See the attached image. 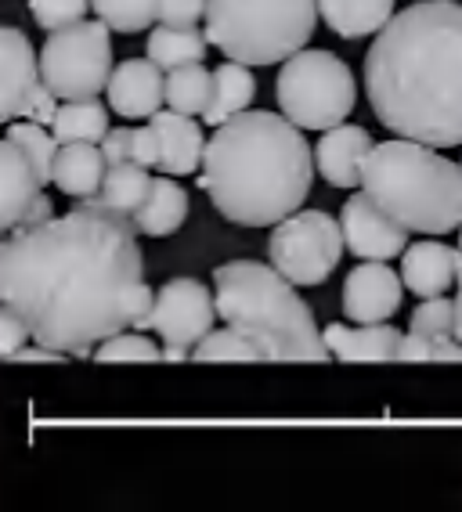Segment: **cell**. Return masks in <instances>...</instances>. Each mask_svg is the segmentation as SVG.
I'll use <instances>...</instances> for the list:
<instances>
[{
	"instance_id": "6da1fadb",
	"label": "cell",
	"mask_w": 462,
	"mask_h": 512,
	"mask_svg": "<svg viewBox=\"0 0 462 512\" xmlns=\"http://www.w3.org/2000/svg\"><path fill=\"white\" fill-rule=\"evenodd\" d=\"M134 220L102 202L76 199L65 217L22 224L0 242V300L33 332V343L94 357L130 329V289L145 282Z\"/></svg>"
},
{
	"instance_id": "7a4b0ae2",
	"label": "cell",
	"mask_w": 462,
	"mask_h": 512,
	"mask_svg": "<svg viewBox=\"0 0 462 512\" xmlns=\"http://www.w3.org/2000/svg\"><path fill=\"white\" fill-rule=\"evenodd\" d=\"M365 91L390 134L462 145V4L419 0L398 11L365 51Z\"/></svg>"
},
{
	"instance_id": "3957f363",
	"label": "cell",
	"mask_w": 462,
	"mask_h": 512,
	"mask_svg": "<svg viewBox=\"0 0 462 512\" xmlns=\"http://www.w3.org/2000/svg\"><path fill=\"white\" fill-rule=\"evenodd\" d=\"M315 148L282 112H239L213 130L203 188L213 210L239 228H275L311 195Z\"/></svg>"
},
{
	"instance_id": "277c9868",
	"label": "cell",
	"mask_w": 462,
	"mask_h": 512,
	"mask_svg": "<svg viewBox=\"0 0 462 512\" xmlns=\"http://www.w3.org/2000/svg\"><path fill=\"white\" fill-rule=\"evenodd\" d=\"M217 314L250 336L264 361H329L333 350L318 332L315 314L275 264L228 260L213 271Z\"/></svg>"
},
{
	"instance_id": "5b68a950",
	"label": "cell",
	"mask_w": 462,
	"mask_h": 512,
	"mask_svg": "<svg viewBox=\"0 0 462 512\" xmlns=\"http://www.w3.org/2000/svg\"><path fill=\"white\" fill-rule=\"evenodd\" d=\"M361 188L419 235H448L462 228V166L434 145L394 138L372 148Z\"/></svg>"
},
{
	"instance_id": "8992f818",
	"label": "cell",
	"mask_w": 462,
	"mask_h": 512,
	"mask_svg": "<svg viewBox=\"0 0 462 512\" xmlns=\"http://www.w3.org/2000/svg\"><path fill=\"white\" fill-rule=\"evenodd\" d=\"M318 15V0H210L206 37L231 62L278 65L304 51Z\"/></svg>"
},
{
	"instance_id": "52a82bcc",
	"label": "cell",
	"mask_w": 462,
	"mask_h": 512,
	"mask_svg": "<svg viewBox=\"0 0 462 512\" xmlns=\"http://www.w3.org/2000/svg\"><path fill=\"white\" fill-rule=\"evenodd\" d=\"M282 116L304 130H329L347 123L358 105V87L340 55L333 51H296L282 62L275 80Z\"/></svg>"
},
{
	"instance_id": "ba28073f",
	"label": "cell",
	"mask_w": 462,
	"mask_h": 512,
	"mask_svg": "<svg viewBox=\"0 0 462 512\" xmlns=\"http://www.w3.org/2000/svg\"><path fill=\"white\" fill-rule=\"evenodd\" d=\"M112 29L102 19L76 22L58 33L40 51V76L62 101L98 98L112 76Z\"/></svg>"
},
{
	"instance_id": "9c48e42d",
	"label": "cell",
	"mask_w": 462,
	"mask_h": 512,
	"mask_svg": "<svg viewBox=\"0 0 462 512\" xmlns=\"http://www.w3.org/2000/svg\"><path fill=\"white\" fill-rule=\"evenodd\" d=\"M347 246L343 224L322 210H296L275 224L268 238L271 264L293 285H322L336 271Z\"/></svg>"
},
{
	"instance_id": "30bf717a",
	"label": "cell",
	"mask_w": 462,
	"mask_h": 512,
	"mask_svg": "<svg viewBox=\"0 0 462 512\" xmlns=\"http://www.w3.org/2000/svg\"><path fill=\"white\" fill-rule=\"evenodd\" d=\"M213 318H217V296H210V289L203 282L170 278L156 293L152 332H159L163 343L195 350V343H203L213 332Z\"/></svg>"
},
{
	"instance_id": "8fae6325",
	"label": "cell",
	"mask_w": 462,
	"mask_h": 512,
	"mask_svg": "<svg viewBox=\"0 0 462 512\" xmlns=\"http://www.w3.org/2000/svg\"><path fill=\"white\" fill-rule=\"evenodd\" d=\"M340 224L347 249L361 260H394L408 249V228L398 217H390L365 188L343 202Z\"/></svg>"
},
{
	"instance_id": "7c38bea8",
	"label": "cell",
	"mask_w": 462,
	"mask_h": 512,
	"mask_svg": "<svg viewBox=\"0 0 462 512\" xmlns=\"http://www.w3.org/2000/svg\"><path fill=\"white\" fill-rule=\"evenodd\" d=\"M401 293H405V278L390 271L387 260H369L354 267L343 282V314L354 325L390 321L401 311Z\"/></svg>"
},
{
	"instance_id": "4fadbf2b",
	"label": "cell",
	"mask_w": 462,
	"mask_h": 512,
	"mask_svg": "<svg viewBox=\"0 0 462 512\" xmlns=\"http://www.w3.org/2000/svg\"><path fill=\"white\" fill-rule=\"evenodd\" d=\"M109 109L123 119H152L167 105V69H159L152 58H127L112 69L105 87Z\"/></svg>"
},
{
	"instance_id": "5bb4252c",
	"label": "cell",
	"mask_w": 462,
	"mask_h": 512,
	"mask_svg": "<svg viewBox=\"0 0 462 512\" xmlns=\"http://www.w3.org/2000/svg\"><path fill=\"white\" fill-rule=\"evenodd\" d=\"M0 65H4V87H0V116L4 123L26 116L29 98L44 83L40 76V55L15 26L0 29Z\"/></svg>"
},
{
	"instance_id": "9a60e30c",
	"label": "cell",
	"mask_w": 462,
	"mask_h": 512,
	"mask_svg": "<svg viewBox=\"0 0 462 512\" xmlns=\"http://www.w3.org/2000/svg\"><path fill=\"white\" fill-rule=\"evenodd\" d=\"M372 148H376V141H372V134L365 127L340 123V127L322 130L315 148L318 174L333 188H361V174H365Z\"/></svg>"
},
{
	"instance_id": "2e32d148",
	"label": "cell",
	"mask_w": 462,
	"mask_h": 512,
	"mask_svg": "<svg viewBox=\"0 0 462 512\" xmlns=\"http://www.w3.org/2000/svg\"><path fill=\"white\" fill-rule=\"evenodd\" d=\"M401 278L405 289L419 300L444 296L452 285L462 282V246L448 242H412L401 253Z\"/></svg>"
},
{
	"instance_id": "e0dca14e",
	"label": "cell",
	"mask_w": 462,
	"mask_h": 512,
	"mask_svg": "<svg viewBox=\"0 0 462 512\" xmlns=\"http://www.w3.org/2000/svg\"><path fill=\"white\" fill-rule=\"evenodd\" d=\"M0 177H4V192H0V228L15 231L29 224L33 210L44 199V181H40L37 166L29 163L26 152L11 138L0 141Z\"/></svg>"
},
{
	"instance_id": "ac0fdd59",
	"label": "cell",
	"mask_w": 462,
	"mask_h": 512,
	"mask_svg": "<svg viewBox=\"0 0 462 512\" xmlns=\"http://www.w3.org/2000/svg\"><path fill=\"white\" fill-rule=\"evenodd\" d=\"M152 127L159 134V170L170 177H188L199 170L206 156L203 127L192 116L174 109H159L152 116Z\"/></svg>"
},
{
	"instance_id": "d6986e66",
	"label": "cell",
	"mask_w": 462,
	"mask_h": 512,
	"mask_svg": "<svg viewBox=\"0 0 462 512\" xmlns=\"http://www.w3.org/2000/svg\"><path fill=\"white\" fill-rule=\"evenodd\" d=\"M322 332L336 361H401L405 336L387 321H372L361 329H347L343 321H333Z\"/></svg>"
},
{
	"instance_id": "ffe728a7",
	"label": "cell",
	"mask_w": 462,
	"mask_h": 512,
	"mask_svg": "<svg viewBox=\"0 0 462 512\" xmlns=\"http://www.w3.org/2000/svg\"><path fill=\"white\" fill-rule=\"evenodd\" d=\"M105 174H109V159H105L102 145L76 141V145L58 148L51 184L62 195H69V199H94V195L102 192Z\"/></svg>"
},
{
	"instance_id": "44dd1931",
	"label": "cell",
	"mask_w": 462,
	"mask_h": 512,
	"mask_svg": "<svg viewBox=\"0 0 462 512\" xmlns=\"http://www.w3.org/2000/svg\"><path fill=\"white\" fill-rule=\"evenodd\" d=\"M188 220V192L174 181L170 174L152 177L145 206L134 217V228L148 238H167L174 231H181V224Z\"/></svg>"
},
{
	"instance_id": "7402d4cb",
	"label": "cell",
	"mask_w": 462,
	"mask_h": 512,
	"mask_svg": "<svg viewBox=\"0 0 462 512\" xmlns=\"http://www.w3.org/2000/svg\"><path fill=\"white\" fill-rule=\"evenodd\" d=\"M318 8H322L325 26L347 40L376 37L379 29L398 15L394 0H318Z\"/></svg>"
},
{
	"instance_id": "603a6c76",
	"label": "cell",
	"mask_w": 462,
	"mask_h": 512,
	"mask_svg": "<svg viewBox=\"0 0 462 512\" xmlns=\"http://www.w3.org/2000/svg\"><path fill=\"white\" fill-rule=\"evenodd\" d=\"M253 94H257V80H253L250 65L246 62H224L221 69H213V94L210 105L203 112L206 127H221L231 116L250 109Z\"/></svg>"
},
{
	"instance_id": "cb8c5ba5",
	"label": "cell",
	"mask_w": 462,
	"mask_h": 512,
	"mask_svg": "<svg viewBox=\"0 0 462 512\" xmlns=\"http://www.w3.org/2000/svg\"><path fill=\"white\" fill-rule=\"evenodd\" d=\"M206 51H210V37L199 33L195 26H163L159 22L152 33H148V58L159 65V69H181V65L206 62Z\"/></svg>"
},
{
	"instance_id": "d4e9b609",
	"label": "cell",
	"mask_w": 462,
	"mask_h": 512,
	"mask_svg": "<svg viewBox=\"0 0 462 512\" xmlns=\"http://www.w3.org/2000/svg\"><path fill=\"white\" fill-rule=\"evenodd\" d=\"M109 109L98 98H76L58 105V116L51 123V134L58 138V145H76V141H91L102 145L109 134Z\"/></svg>"
},
{
	"instance_id": "484cf974",
	"label": "cell",
	"mask_w": 462,
	"mask_h": 512,
	"mask_svg": "<svg viewBox=\"0 0 462 512\" xmlns=\"http://www.w3.org/2000/svg\"><path fill=\"white\" fill-rule=\"evenodd\" d=\"M148 188H152L148 166L116 163V166H109V174H105V181H102V192L94 195V202H102L109 213H120V217L134 220L141 206H145Z\"/></svg>"
},
{
	"instance_id": "4316f807",
	"label": "cell",
	"mask_w": 462,
	"mask_h": 512,
	"mask_svg": "<svg viewBox=\"0 0 462 512\" xmlns=\"http://www.w3.org/2000/svg\"><path fill=\"white\" fill-rule=\"evenodd\" d=\"M213 94V69L203 62L181 65L167 73V109L185 112V116H203Z\"/></svg>"
},
{
	"instance_id": "83f0119b",
	"label": "cell",
	"mask_w": 462,
	"mask_h": 512,
	"mask_svg": "<svg viewBox=\"0 0 462 512\" xmlns=\"http://www.w3.org/2000/svg\"><path fill=\"white\" fill-rule=\"evenodd\" d=\"M4 138H11L15 145L26 152V159L33 166H37V174L44 184H51V177H55V159H58V138L51 134V127H44V123H33V119H11L8 123V134Z\"/></svg>"
},
{
	"instance_id": "f1b7e54d",
	"label": "cell",
	"mask_w": 462,
	"mask_h": 512,
	"mask_svg": "<svg viewBox=\"0 0 462 512\" xmlns=\"http://www.w3.org/2000/svg\"><path fill=\"white\" fill-rule=\"evenodd\" d=\"M91 11L116 33H141L159 22V0H91Z\"/></svg>"
},
{
	"instance_id": "f546056e",
	"label": "cell",
	"mask_w": 462,
	"mask_h": 512,
	"mask_svg": "<svg viewBox=\"0 0 462 512\" xmlns=\"http://www.w3.org/2000/svg\"><path fill=\"white\" fill-rule=\"evenodd\" d=\"M192 361H264V354L250 336L228 325L221 332H210L203 343H195Z\"/></svg>"
},
{
	"instance_id": "4dcf8cb0",
	"label": "cell",
	"mask_w": 462,
	"mask_h": 512,
	"mask_svg": "<svg viewBox=\"0 0 462 512\" xmlns=\"http://www.w3.org/2000/svg\"><path fill=\"white\" fill-rule=\"evenodd\" d=\"M94 361H102V365H112V361H163V350L145 332H116V336L98 343Z\"/></svg>"
},
{
	"instance_id": "1f68e13d",
	"label": "cell",
	"mask_w": 462,
	"mask_h": 512,
	"mask_svg": "<svg viewBox=\"0 0 462 512\" xmlns=\"http://www.w3.org/2000/svg\"><path fill=\"white\" fill-rule=\"evenodd\" d=\"M408 332L416 336H434V339H452L455 336V300L444 296H430L412 311L408 318Z\"/></svg>"
},
{
	"instance_id": "d6a6232c",
	"label": "cell",
	"mask_w": 462,
	"mask_h": 512,
	"mask_svg": "<svg viewBox=\"0 0 462 512\" xmlns=\"http://www.w3.org/2000/svg\"><path fill=\"white\" fill-rule=\"evenodd\" d=\"M87 8H91V0H29L33 19H37V26L47 29V33H58V29H65V26L84 22Z\"/></svg>"
},
{
	"instance_id": "836d02e7",
	"label": "cell",
	"mask_w": 462,
	"mask_h": 512,
	"mask_svg": "<svg viewBox=\"0 0 462 512\" xmlns=\"http://www.w3.org/2000/svg\"><path fill=\"white\" fill-rule=\"evenodd\" d=\"M401 361H462V339H434L408 332L401 343Z\"/></svg>"
},
{
	"instance_id": "e575fe53",
	"label": "cell",
	"mask_w": 462,
	"mask_h": 512,
	"mask_svg": "<svg viewBox=\"0 0 462 512\" xmlns=\"http://www.w3.org/2000/svg\"><path fill=\"white\" fill-rule=\"evenodd\" d=\"M210 0H159V22L163 26H199L206 19Z\"/></svg>"
},
{
	"instance_id": "d590c367",
	"label": "cell",
	"mask_w": 462,
	"mask_h": 512,
	"mask_svg": "<svg viewBox=\"0 0 462 512\" xmlns=\"http://www.w3.org/2000/svg\"><path fill=\"white\" fill-rule=\"evenodd\" d=\"M29 339H33V332H29L26 321L11 311V307H0V354H4V361L19 354Z\"/></svg>"
},
{
	"instance_id": "8d00e7d4",
	"label": "cell",
	"mask_w": 462,
	"mask_h": 512,
	"mask_svg": "<svg viewBox=\"0 0 462 512\" xmlns=\"http://www.w3.org/2000/svg\"><path fill=\"white\" fill-rule=\"evenodd\" d=\"M102 152H105V159H109V166L134 163V130H123V127L109 130L102 141Z\"/></svg>"
},
{
	"instance_id": "74e56055",
	"label": "cell",
	"mask_w": 462,
	"mask_h": 512,
	"mask_svg": "<svg viewBox=\"0 0 462 512\" xmlns=\"http://www.w3.org/2000/svg\"><path fill=\"white\" fill-rule=\"evenodd\" d=\"M134 163L159 166V134H156V127H152V123L134 130Z\"/></svg>"
},
{
	"instance_id": "f35d334b",
	"label": "cell",
	"mask_w": 462,
	"mask_h": 512,
	"mask_svg": "<svg viewBox=\"0 0 462 512\" xmlns=\"http://www.w3.org/2000/svg\"><path fill=\"white\" fill-rule=\"evenodd\" d=\"M455 336L462 339V282H459V293H455Z\"/></svg>"
},
{
	"instance_id": "ab89813d",
	"label": "cell",
	"mask_w": 462,
	"mask_h": 512,
	"mask_svg": "<svg viewBox=\"0 0 462 512\" xmlns=\"http://www.w3.org/2000/svg\"><path fill=\"white\" fill-rule=\"evenodd\" d=\"M459 231H462V228H459ZM459 246H462V238H459Z\"/></svg>"
}]
</instances>
